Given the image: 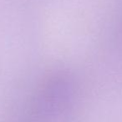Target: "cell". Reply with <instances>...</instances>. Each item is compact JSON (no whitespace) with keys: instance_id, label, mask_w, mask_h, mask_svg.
<instances>
[{"instance_id":"1","label":"cell","mask_w":122,"mask_h":122,"mask_svg":"<svg viewBox=\"0 0 122 122\" xmlns=\"http://www.w3.org/2000/svg\"><path fill=\"white\" fill-rule=\"evenodd\" d=\"M73 85L65 75L50 79L37 95L22 122H59L73 98Z\"/></svg>"}]
</instances>
